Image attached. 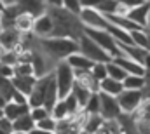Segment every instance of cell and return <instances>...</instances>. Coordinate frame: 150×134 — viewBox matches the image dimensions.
Instances as JSON below:
<instances>
[{"label": "cell", "mask_w": 150, "mask_h": 134, "mask_svg": "<svg viewBox=\"0 0 150 134\" xmlns=\"http://www.w3.org/2000/svg\"><path fill=\"white\" fill-rule=\"evenodd\" d=\"M47 12L52 18V23H54V30H52V35L51 37L72 38V40H77L79 42V38L84 35V26H82L79 16L68 12L63 7L47 9Z\"/></svg>", "instance_id": "obj_1"}, {"label": "cell", "mask_w": 150, "mask_h": 134, "mask_svg": "<svg viewBox=\"0 0 150 134\" xmlns=\"http://www.w3.org/2000/svg\"><path fill=\"white\" fill-rule=\"evenodd\" d=\"M38 45L44 54H47L54 63L65 61L68 56L79 52V42L72 38H61V37H49V38H38Z\"/></svg>", "instance_id": "obj_2"}, {"label": "cell", "mask_w": 150, "mask_h": 134, "mask_svg": "<svg viewBox=\"0 0 150 134\" xmlns=\"http://www.w3.org/2000/svg\"><path fill=\"white\" fill-rule=\"evenodd\" d=\"M52 73H54V82H56V89H58V98L65 99L74 89V84H75L74 70L70 68V65L67 61H59L54 66Z\"/></svg>", "instance_id": "obj_3"}, {"label": "cell", "mask_w": 150, "mask_h": 134, "mask_svg": "<svg viewBox=\"0 0 150 134\" xmlns=\"http://www.w3.org/2000/svg\"><path fill=\"white\" fill-rule=\"evenodd\" d=\"M84 35L86 37H89L94 44H98L110 58H119V56H122V52H120V49H119V45H117V42L113 40V37L107 30H93V28H84Z\"/></svg>", "instance_id": "obj_4"}, {"label": "cell", "mask_w": 150, "mask_h": 134, "mask_svg": "<svg viewBox=\"0 0 150 134\" xmlns=\"http://www.w3.org/2000/svg\"><path fill=\"white\" fill-rule=\"evenodd\" d=\"M79 52L82 54V56H86L87 59H91L93 63H108V61H112V58L98 45V44H94L89 37H86V35H82L80 38H79Z\"/></svg>", "instance_id": "obj_5"}, {"label": "cell", "mask_w": 150, "mask_h": 134, "mask_svg": "<svg viewBox=\"0 0 150 134\" xmlns=\"http://www.w3.org/2000/svg\"><path fill=\"white\" fill-rule=\"evenodd\" d=\"M143 98H145L143 96V91H127V89H124L117 96V103H119V108H120L122 113L133 115L138 110V106L142 104Z\"/></svg>", "instance_id": "obj_6"}, {"label": "cell", "mask_w": 150, "mask_h": 134, "mask_svg": "<svg viewBox=\"0 0 150 134\" xmlns=\"http://www.w3.org/2000/svg\"><path fill=\"white\" fill-rule=\"evenodd\" d=\"M58 63H54L47 54L42 52V49H32V66H33V75L40 78L47 73H52L54 71V66Z\"/></svg>", "instance_id": "obj_7"}, {"label": "cell", "mask_w": 150, "mask_h": 134, "mask_svg": "<svg viewBox=\"0 0 150 134\" xmlns=\"http://www.w3.org/2000/svg\"><path fill=\"white\" fill-rule=\"evenodd\" d=\"M79 19L84 28H93V30H107V19L101 12L96 9H82L79 14Z\"/></svg>", "instance_id": "obj_8"}, {"label": "cell", "mask_w": 150, "mask_h": 134, "mask_svg": "<svg viewBox=\"0 0 150 134\" xmlns=\"http://www.w3.org/2000/svg\"><path fill=\"white\" fill-rule=\"evenodd\" d=\"M138 134H150V98H143L138 110L133 113Z\"/></svg>", "instance_id": "obj_9"}, {"label": "cell", "mask_w": 150, "mask_h": 134, "mask_svg": "<svg viewBox=\"0 0 150 134\" xmlns=\"http://www.w3.org/2000/svg\"><path fill=\"white\" fill-rule=\"evenodd\" d=\"M120 113L122 111L119 108L117 98L100 92V117L103 120H117Z\"/></svg>", "instance_id": "obj_10"}, {"label": "cell", "mask_w": 150, "mask_h": 134, "mask_svg": "<svg viewBox=\"0 0 150 134\" xmlns=\"http://www.w3.org/2000/svg\"><path fill=\"white\" fill-rule=\"evenodd\" d=\"M54 30V23H52V18L49 16V12H44L42 16L35 18V23H33V30L32 33L37 38H49L52 35Z\"/></svg>", "instance_id": "obj_11"}, {"label": "cell", "mask_w": 150, "mask_h": 134, "mask_svg": "<svg viewBox=\"0 0 150 134\" xmlns=\"http://www.w3.org/2000/svg\"><path fill=\"white\" fill-rule=\"evenodd\" d=\"M74 75H75V84L82 85L84 89H87L93 94L100 92V82L93 77L91 70H75Z\"/></svg>", "instance_id": "obj_12"}, {"label": "cell", "mask_w": 150, "mask_h": 134, "mask_svg": "<svg viewBox=\"0 0 150 134\" xmlns=\"http://www.w3.org/2000/svg\"><path fill=\"white\" fill-rule=\"evenodd\" d=\"M21 38H23V35L14 28L0 30V45L4 51H14L21 44Z\"/></svg>", "instance_id": "obj_13"}, {"label": "cell", "mask_w": 150, "mask_h": 134, "mask_svg": "<svg viewBox=\"0 0 150 134\" xmlns=\"http://www.w3.org/2000/svg\"><path fill=\"white\" fill-rule=\"evenodd\" d=\"M12 4L19 5L21 12H28L33 18H38L44 12H47V5H45L44 0H14Z\"/></svg>", "instance_id": "obj_14"}, {"label": "cell", "mask_w": 150, "mask_h": 134, "mask_svg": "<svg viewBox=\"0 0 150 134\" xmlns=\"http://www.w3.org/2000/svg\"><path fill=\"white\" fill-rule=\"evenodd\" d=\"M149 16H150V4L149 2H143L142 5H138V7H134V9L129 11L127 19H131L140 28H145L147 26V21H149Z\"/></svg>", "instance_id": "obj_15"}, {"label": "cell", "mask_w": 150, "mask_h": 134, "mask_svg": "<svg viewBox=\"0 0 150 134\" xmlns=\"http://www.w3.org/2000/svg\"><path fill=\"white\" fill-rule=\"evenodd\" d=\"M115 65H119V66L122 68L127 75H138V77H145V66L143 65H140V63H136V61H133V59H129V58H126V56H119V58H113L112 59Z\"/></svg>", "instance_id": "obj_16"}, {"label": "cell", "mask_w": 150, "mask_h": 134, "mask_svg": "<svg viewBox=\"0 0 150 134\" xmlns=\"http://www.w3.org/2000/svg\"><path fill=\"white\" fill-rule=\"evenodd\" d=\"M30 113V106L28 104H18V103H12V101H7L5 106H4V117L11 122H14L16 118L23 117Z\"/></svg>", "instance_id": "obj_17"}, {"label": "cell", "mask_w": 150, "mask_h": 134, "mask_svg": "<svg viewBox=\"0 0 150 134\" xmlns=\"http://www.w3.org/2000/svg\"><path fill=\"white\" fill-rule=\"evenodd\" d=\"M119 45V49H120V52H122V56H126V58H129V59H133V61H136V63H140V65H143L145 63V58H147V51L145 49H142V47H136V45H124V44H117Z\"/></svg>", "instance_id": "obj_18"}, {"label": "cell", "mask_w": 150, "mask_h": 134, "mask_svg": "<svg viewBox=\"0 0 150 134\" xmlns=\"http://www.w3.org/2000/svg\"><path fill=\"white\" fill-rule=\"evenodd\" d=\"M35 82H37V77H33V75H28V77H12V85H14V89L19 91L21 94H25L26 98H28L30 92L33 91Z\"/></svg>", "instance_id": "obj_19"}, {"label": "cell", "mask_w": 150, "mask_h": 134, "mask_svg": "<svg viewBox=\"0 0 150 134\" xmlns=\"http://www.w3.org/2000/svg\"><path fill=\"white\" fill-rule=\"evenodd\" d=\"M33 23H35V18L32 14L19 12V16L14 21V30H18L21 35H28V33H32V30H33Z\"/></svg>", "instance_id": "obj_20"}, {"label": "cell", "mask_w": 150, "mask_h": 134, "mask_svg": "<svg viewBox=\"0 0 150 134\" xmlns=\"http://www.w3.org/2000/svg\"><path fill=\"white\" fill-rule=\"evenodd\" d=\"M122 91H124L122 82L113 80V78H110V77H107L105 80H101V82H100V92H103V94H108V96L117 98Z\"/></svg>", "instance_id": "obj_21"}, {"label": "cell", "mask_w": 150, "mask_h": 134, "mask_svg": "<svg viewBox=\"0 0 150 134\" xmlns=\"http://www.w3.org/2000/svg\"><path fill=\"white\" fill-rule=\"evenodd\" d=\"M82 127L75 122L72 117L68 118H61V120H56V129L54 134H79Z\"/></svg>", "instance_id": "obj_22"}, {"label": "cell", "mask_w": 150, "mask_h": 134, "mask_svg": "<svg viewBox=\"0 0 150 134\" xmlns=\"http://www.w3.org/2000/svg\"><path fill=\"white\" fill-rule=\"evenodd\" d=\"M68 65H70V68L72 70H91L93 68V61L91 59H87L86 56H82L80 52H75V54H72V56H68L67 59H65Z\"/></svg>", "instance_id": "obj_23"}, {"label": "cell", "mask_w": 150, "mask_h": 134, "mask_svg": "<svg viewBox=\"0 0 150 134\" xmlns=\"http://www.w3.org/2000/svg\"><path fill=\"white\" fill-rule=\"evenodd\" d=\"M33 129H35V122L30 117V113H26V115H23V117H19V118H16L12 122V133H28L30 134Z\"/></svg>", "instance_id": "obj_24"}, {"label": "cell", "mask_w": 150, "mask_h": 134, "mask_svg": "<svg viewBox=\"0 0 150 134\" xmlns=\"http://www.w3.org/2000/svg\"><path fill=\"white\" fill-rule=\"evenodd\" d=\"M122 85L127 91H143V87H145V77L126 75V78L122 80Z\"/></svg>", "instance_id": "obj_25"}, {"label": "cell", "mask_w": 150, "mask_h": 134, "mask_svg": "<svg viewBox=\"0 0 150 134\" xmlns=\"http://www.w3.org/2000/svg\"><path fill=\"white\" fill-rule=\"evenodd\" d=\"M129 35H131V42H133V45L142 47V49L147 51V45H149V33H147L145 28L133 30V32H129Z\"/></svg>", "instance_id": "obj_26"}, {"label": "cell", "mask_w": 150, "mask_h": 134, "mask_svg": "<svg viewBox=\"0 0 150 134\" xmlns=\"http://www.w3.org/2000/svg\"><path fill=\"white\" fill-rule=\"evenodd\" d=\"M70 94L77 99L79 106H80V108H84V106L87 104V101H89V98H91V94H93V92H89L87 89H84V87H82V85H79V84H74V89H72V92H70Z\"/></svg>", "instance_id": "obj_27"}, {"label": "cell", "mask_w": 150, "mask_h": 134, "mask_svg": "<svg viewBox=\"0 0 150 134\" xmlns=\"http://www.w3.org/2000/svg\"><path fill=\"white\" fill-rule=\"evenodd\" d=\"M103 122H105V120H103L100 115H89L87 120H86V126H84L82 129H84L87 134H96L100 129H101Z\"/></svg>", "instance_id": "obj_28"}, {"label": "cell", "mask_w": 150, "mask_h": 134, "mask_svg": "<svg viewBox=\"0 0 150 134\" xmlns=\"http://www.w3.org/2000/svg\"><path fill=\"white\" fill-rule=\"evenodd\" d=\"M51 117L54 120H61V118H68L70 117V111H68V106H67L65 99H58V103L54 104V108L51 111Z\"/></svg>", "instance_id": "obj_29"}, {"label": "cell", "mask_w": 150, "mask_h": 134, "mask_svg": "<svg viewBox=\"0 0 150 134\" xmlns=\"http://www.w3.org/2000/svg\"><path fill=\"white\" fill-rule=\"evenodd\" d=\"M107 75H108L110 78H113V80L122 82V80L126 78V75H127V73L119 66V65H115L113 61H108V63H107Z\"/></svg>", "instance_id": "obj_30"}, {"label": "cell", "mask_w": 150, "mask_h": 134, "mask_svg": "<svg viewBox=\"0 0 150 134\" xmlns=\"http://www.w3.org/2000/svg\"><path fill=\"white\" fill-rule=\"evenodd\" d=\"M14 92V85H12V78H4L0 77V94L5 101H11Z\"/></svg>", "instance_id": "obj_31"}, {"label": "cell", "mask_w": 150, "mask_h": 134, "mask_svg": "<svg viewBox=\"0 0 150 134\" xmlns=\"http://www.w3.org/2000/svg\"><path fill=\"white\" fill-rule=\"evenodd\" d=\"M82 110H86L89 115H100V92L91 94V98H89V101H87V104H86Z\"/></svg>", "instance_id": "obj_32"}, {"label": "cell", "mask_w": 150, "mask_h": 134, "mask_svg": "<svg viewBox=\"0 0 150 134\" xmlns=\"http://www.w3.org/2000/svg\"><path fill=\"white\" fill-rule=\"evenodd\" d=\"M117 5H119V2L117 0H103L100 5H98V12H101L103 16H110V14H115V11H117Z\"/></svg>", "instance_id": "obj_33"}, {"label": "cell", "mask_w": 150, "mask_h": 134, "mask_svg": "<svg viewBox=\"0 0 150 134\" xmlns=\"http://www.w3.org/2000/svg\"><path fill=\"white\" fill-rule=\"evenodd\" d=\"M28 75H33L32 63H18V65H14V77H28Z\"/></svg>", "instance_id": "obj_34"}, {"label": "cell", "mask_w": 150, "mask_h": 134, "mask_svg": "<svg viewBox=\"0 0 150 134\" xmlns=\"http://www.w3.org/2000/svg\"><path fill=\"white\" fill-rule=\"evenodd\" d=\"M91 73H93V77L98 80V82H101V80H105L108 75H107V63H94L93 68H91Z\"/></svg>", "instance_id": "obj_35"}, {"label": "cell", "mask_w": 150, "mask_h": 134, "mask_svg": "<svg viewBox=\"0 0 150 134\" xmlns=\"http://www.w3.org/2000/svg\"><path fill=\"white\" fill-rule=\"evenodd\" d=\"M37 129H42V131H47V133H52L54 134V129H56V120L52 117H45L44 120H40L35 124Z\"/></svg>", "instance_id": "obj_36"}, {"label": "cell", "mask_w": 150, "mask_h": 134, "mask_svg": "<svg viewBox=\"0 0 150 134\" xmlns=\"http://www.w3.org/2000/svg\"><path fill=\"white\" fill-rule=\"evenodd\" d=\"M30 117H32L33 122L37 124L40 120H44L45 117H51V113H49L44 106H38V108H30Z\"/></svg>", "instance_id": "obj_37"}, {"label": "cell", "mask_w": 150, "mask_h": 134, "mask_svg": "<svg viewBox=\"0 0 150 134\" xmlns=\"http://www.w3.org/2000/svg\"><path fill=\"white\" fill-rule=\"evenodd\" d=\"M63 9H67L68 12H72L75 16L80 14L82 7H80V0H63Z\"/></svg>", "instance_id": "obj_38"}, {"label": "cell", "mask_w": 150, "mask_h": 134, "mask_svg": "<svg viewBox=\"0 0 150 134\" xmlns=\"http://www.w3.org/2000/svg\"><path fill=\"white\" fill-rule=\"evenodd\" d=\"M0 77H4V78H12V77H14V66H9V65L0 63Z\"/></svg>", "instance_id": "obj_39"}, {"label": "cell", "mask_w": 150, "mask_h": 134, "mask_svg": "<svg viewBox=\"0 0 150 134\" xmlns=\"http://www.w3.org/2000/svg\"><path fill=\"white\" fill-rule=\"evenodd\" d=\"M11 101H12V103H18V104H28V98H26L25 94H21L19 91H16V89H14V92H12Z\"/></svg>", "instance_id": "obj_40"}, {"label": "cell", "mask_w": 150, "mask_h": 134, "mask_svg": "<svg viewBox=\"0 0 150 134\" xmlns=\"http://www.w3.org/2000/svg\"><path fill=\"white\" fill-rule=\"evenodd\" d=\"M0 131L5 133V134H12V122L7 120L5 117H2L0 118Z\"/></svg>", "instance_id": "obj_41"}, {"label": "cell", "mask_w": 150, "mask_h": 134, "mask_svg": "<svg viewBox=\"0 0 150 134\" xmlns=\"http://www.w3.org/2000/svg\"><path fill=\"white\" fill-rule=\"evenodd\" d=\"M103 0H80V7L82 9H98V5Z\"/></svg>", "instance_id": "obj_42"}, {"label": "cell", "mask_w": 150, "mask_h": 134, "mask_svg": "<svg viewBox=\"0 0 150 134\" xmlns=\"http://www.w3.org/2000/svg\"><path fill=\"white\" fill-rule=\"evenodd\" d=\"M120 5H124V7H127V9H134V7H138V5H142L145 0H117Z\"/></svg>", "instance_id": "obj_43"}, {"label": "cell", "mask_w": 150, "mask_h": 134, "mask_svg": "<svg viewBox=\"0 0 150 134\" xmlns=\"http://www.w3.org/2000/svg\"><path fill=\"white\" fill-rule=\"evenodd\" d=\"M47 9H58V7H63V0H44Z\"/></svg>", "instance_id": "obj_44"}, {"label": "cell", "mask_w": 150, "mask_h": 134, "mask_svg": "<svg viewBox=\"0 0 150 134\" xmlns=\"http://www.w3.org/2000/svg\"><path fill=\"white\" fill-rule=\"evenodd\" d=\"M143 66H145V71H150V52L147 54V58H145V63H143Z\"/></svg>", "instance_id": "obj_45"}, {"label": "cell", "mask_w": 150, "mask_h": 134, "mask_svg": "<svg viewBox=\"0 0 150 134\" xmlns=\"http://www.w3.org/2000/svg\"><path fill=\"white\" fill-rule=\"evenodd\" d=\"M30 134H52V133H47V131H42V129H37V127H35Z\"/></svg>", "instance_id": "obj_46"}, {"label": "cell", "mask_w": 150, "mask_h": 134, "mask_svg": "<svg viewBox=\"0 0 150 134\" xmlns=\"http://www.w3.org/2000/svg\"><path fill=\"white\" fill-rule=\"evenodd\" d=\"M5 103H7V101L4 99V98H2V94H0V108H4V106H5Z\"/></svg>", "instance_id": "obj_47"}, {"label": "cell", "mask_w": 150, "mask_h": 134, "mask_svg": "<svg viewBox=\"0 0 150 134\" xmlns=\"http://www.w3.org/2000/svg\"><path fill=\"white\" fill-rule=\"evenodd\" d=\"M145 30L150 33V16H149V21H147V26H145Z\"/></svg>", "instance_id": "obj_48"}, {"label": "cell", "mask_w": 150, "mask_h": 134, "mask_svg": "<svg viewBox=\"0 0 150 134\" xmlns=\"http://www.w3.org/2000/svg\"><path fill=\"white\" fill-rule=\"evenodd\" d=\"M4 117V108H0V118Z\"/></svg>", "instance_id": "obj_49"}, {"label": "cell", "mask_w": 150, "mask_h": 134, "mask_svg": "<svg viewBox=\"0 0 150 134\" xmlns=\"http://www.w3.org/2000/svg\"><path fill=\"white\" fill-rule=\"evenodd\" d=\"M79 134H87V133H86L84 129H80V131H79Z\"/></svg>", "instance_id": "obj_50"}, {"label": "cell", "mask_w": 150, "mask_h": 134, "mask_svg": "<svg viewBox=\"0 0 150 134\" xmlns=\"http://www.w3.org/2000/svg\"><path fill=\"white\" fill-rule=\"evenodd\" d=\"M2 54H4V49H2V45H0V58H2Z\"/></svg>", "instance_id": "obj_51"}, {"label": "cell", "mask_w": 150, "mask_h": 134, "mask_svg": "<svg viewBox=\"0 0 150 134\" xmlns=\"http://www.w3.org/2000/svg\"><path fill=\"white\" fill-rule=\"evenodd\" d=\"M12 134H28V133H12Z\"/></svg>", "instance_id": "obj_52"}, {"label": "cell", "mask_w": 150, "mask_h": 134, "mask_svg": "<svg viewBox=\"0 0 150 134\" xmlns=\"http://www.w3.org/2000/svg\"><path fill=\"white\" fill-rule=\"evenodd\" d=\"M145 2H149V4H150V0H145Z\"/></svg>", "instance_id": "obj_53"}, {"label": "cell", "mask_w": 150, "mask_h": 134, "mask_svg": "<svg viewBox=\"0 0 150 134\" xmlns=\"http://www.w3.org/2000/svg\"><path fill=\"white\" fill-rule=\"evenodd\" d=\"M0 134H5V133H2V131H0Z\"/></svg>", "instance_id": "obj_54"}]
</instances>
